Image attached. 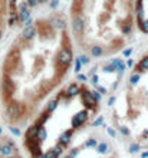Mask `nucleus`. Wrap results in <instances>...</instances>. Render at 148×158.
<instances>
[{"label": "nucleus", "mask_w": 148, "mask_h": 158, "mask_svg": "<svg viewBox=\"0 0 148 158\" xmlns=\"http://www.w3.org/2000/svg\"><path fill=\"white\" fill-rule=\"evenodd\" d=\"M3 62L2 78H26L22 98L16 105L6 106V117L13 125L25 124L42 111V104L61 86L74 63V43L68 22L59 12L30 20L15 40Z\"/></svg>", "instance_id": "f257e3e1"}, {"label": "nucleus", "mask_w": 148, "mask_h": 158, "mask_svg": "<svg viewBox=\"0 0 148 158\" xmlns=\"http://www.w3.org/2000/svg\"><path fill=\"white\" fill-rule=\"evenodd\" d=\"M70 30L92 58L114 55L125 46L135 26V0H72Z\"/></svg>", "instance_id": "f03ea898"}, {"label": "nucleus", "mask_w": 148, "mask_h": 158, "mask_svg": "<svg viewBox=\"0 0 148 158\" xmlns=\"http://www.w3.org/2000/svg\"><path fill=\"white\" fill-rule=\"evenodd\" d=\"M135 25L144 35H148V0H135Z\"/></svg>", "instance_id": "7ed1b4c3"}, {"label": "nucleus", "mask_w": 148, "mask_h": 158, "mask_svg": "<svg viewBox=\"0 0 148 158\" xmlns=\"http://www.w3.org/2000/svg\"><path fill=\"white\" fill-rule=\"evenodd\" d=\"M0 151H2V142H0Z\"/></svg>", "instance_id": "20e7f679"}, {"label": "nucleus", "mask_w": 148, "mask_h": 158, "mask_svg": "<svg viewBox=\"0 0 148 158\" xmlns=\"http://www.w3.org/2000/svg\"><path fill=\"white\" fill-rule=\"evenodd\" d=\"M6 158H15V157H12V155H10V157H6Z\"/></svg>", "instance_id": "39448f33"}, {"label": "nucleus", "mask_w": 148, "mask_h": 158, "mask_svg": "<svg viewBox=\"0 0 148 158\" xmlns=\"http://www.w3.org/2000/svg\"><path fill=\"white\" fill-rule=\"evenodd\" d=\"M0 132H2V129H0Z\"/></svg>", "instance_id": "423d86ee"}]
</instances>
